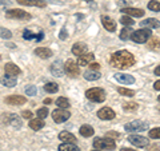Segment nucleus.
<instances>
[{
	"label": "nucleus",
	"instance_id": "1",
	"mask_svg": "<svg viewBox=\"0 0 160 151\" xmlns=\"http://www.w3.org/2000/svg\"><path fill=\"white\" fill-rule=\"evenodd\" d=\"M109 62H111V66L115 68L126 70L135 64V58L131 52L126 51V49H122V51H116L115 54H112Z\"/></svg>",
	"mask_w": 160,
	"mask_h": 151
},
{
	"label": "nucleus",
	"instance_id": "2",
	"mask_svg": "<svg viewBox=\"0 0 160 151\" xmlns=\"http://www.w3.org/2000/svg\"><path fill=\"white\" fill-rule=\"evenodd\" d=\"M86 98L91 102L95 103H102L106 100V91L103 88H99V87H95L91 90H87L86 91Z\"/></svg>",
	"mask_w": 160,
	"mask_h": 151
},
{
	"label": "nucleus",
	"instance_id": "3",
	"mask_svg": "<svg viewBox=\"0 0 160 151\" xmlns=\"http://www.w3.org/2000/svg\"><path fill=\"white\" fill-rule=\"evenodd\" d=\"M93 147L96 150H109L112 151L116 147L113 139H108V138H95L93 140Z\"/></svg>",
	"mask_w": 160,
	"mask_h": 151
},
{
	"label": "nucleus",
	"instance_id": "4",
	"mask_svg": "<svg viewBox=\"0 0 160 151\" xmlns=\"http://www.w3.org/2000/svg\"><path fill=\"white\" fill-rule=\"evenodd\" d=\"M147 128H148V123L143 122V120H133V122L124 124V130L127 133H140Z\"/></svg>",
	"mask_w": 160,
	"mask_h": 151
},
{
	"label": "nucleus",
	"instance_id": "5",
	"mask_svg": "<svg viewBox=\"0 0 160 151\" xmlns=\"http://www.w3.org/2000/svg\"><path fill=\"white\" fill-rule=\"evenodd\" d=\"M129 38H131L135 43H146L147 40L151 38V31H149L148 28L138 29V31H133Z\"/></svg>",
	"mask_w": 160,
	"mask_h": 151
},
{
	"label": "nucleus",
	"instance_id": "6",
	"mask_svg": "<svg viewBox=\"0 0 160 151\" xmlns=\"http://www.w3.org/2000/svg\"><path fill=\"white\" fill-rule=\"evenodd\" d=\"M0 120H2V123L13 126L15 128H20V127H22V120L18 118L16 114H11V112L3 114V115H2V119H0Z\"/></svg>",
	"mask_w": 160,
	"mask_h": 151
},
{
	"label": "nucleus",
	"instance_id": "7",
	"mask_svg": "<svg viewBox=\"0 0 160 151\" xmlns=\"http://www.w3.org/2000/svg\"><path fill=\"white\" fill-rule=\"evenodd\" d=\"M6 16L8 19H16V20H29L32 16L28 12L23 9H8L6 11Z\"/></svg>",
	"mask_w": 160,
	"mask_h": 151
},
{
	"label": "nucleus",
	"instance_id": "8",
	"mask_svg": "<svg viewBox=\"0 0 160 151\" xmlns=\"http://www.w3.org/2000/svg\"><path fill=\"white\" fill-rule=\"evenodd\" d=\"M69 117H71V112L67 108H58L52 112V119L56 123H64L66 120H68Z\"/></svg>",
	"mask_w": 160,
	"mask_h": 151
},
{
	"label": "nucleus",
	"instance_id": "9",
	"mask_svg": "<svg viewBox=\"0 0 160 151\" xmlns=\"http://www.w3.org/2000/svg\"><path fill=\"white\" fill-rule=\"evenodd\" d=\"M64 71H66L68 74V76H71V78H76L79 72H80V68L78 66V63H75L73 60H67L66 64H64Z\"/></svg>",
	"mask_w": 160,
	"mask_h": 151
},
{
	"label": "nucleus",
	"instance_id": "10",
	"mask_svg": "<svg viewBox=\"0 0 160 151\" xmlns=\"http://www.w3.org/2000/svg\"><path fill=\"white\" fill-rule=\"evenodd\" d=\"M128 139V142L133 144V146H136V147H147L148 146V139L147 138H144L142 137V135H129V137L127 138Z\"/></svg>",
	"mask_w": 160,
	"mask_h": 151
},
{
	"label": "nucleus",
	"instance_id": "11",
	"mask_svg": "<svg viewBox=\"0 0 160 151\" xmlns=\"http://www.w3.org/2000/svg\"><path fill=\"white\" fill-rule=\"evenodd\" d=\"M98 117L100 119H103V120H112L115 117H116V114H115V111L112 108L103 107V108H100L98 111Z\"/></svg>",
	"mask_w": 160,
	"mask_h": 151
},
{
	"label": "nucleus",
	"instance_id": "12",
	"mask_svg": "<svg viewBox=\"0 0 160 151\" xmlns=\"http://www.w3.org/2000/svg\"><path fill=\"white\" fill-rule=\"evenodd\" d=\"M51 74L58 78H62L64 75V66H63L62 60H55L51 64Z\"/></svg>",
	"mask_w": 160,
	"mask_h": 151
},
{
	"label": "nucleus",
	"instance_id": "13",
	"mask_svg": "<svg viewBox=\"0 0 160 151\" xmlns=\"http://www.w3.org/2000/svg\"><path fill=\"white\" fill-rule=\"evenodd\" d=\"M19 4L22 6H29V7H39V8H44L47 6L46 0H16Z\"/></svg>",
	"mask_w": 160,
	"mask_h": 151
},
{
	"label": "nucleus",
	"instance_id": "14",
	"mask_svg": "<svg viewBox=\"0 0 160 151\" xmlns=\"http://www.w3.org/2000/svg\"><path fill=\"white\" fill-rule=\"evenodd\" d=\"M27 102V99L22 96V95H11V96L6 98V103L11 106H22Z\"/></svg>",
	"mask_w": 160,
	"mask_h": 151
},
{
	"label": "nucleus",
	"instance_id": "15",
	"mask_svg": "<svg viewBox=\"0 0 160 151\" xmlns=\"http://www.w3.org/2000/svg\"><path fill=\"white\" fill-rule=\"evenodd\" d=\"M0 82H2L3 86H6V87H15L18 83V78L15 76V75H3L2 78H0Z\"/></svg>",
	"mask_w": 160,
	"mask_h": 151
},
{
	"label": "nucleus",
	"instance_id": "16",
	"mask_svg": "<svg viewBox=\"0 0 160 151\" xmlns=\"http://www.w3.org/2000/svg\"><path fill=\"white\" fill-rule=\"evenodd\" d=\"M115 79L118 80L119 83H123V84H133L135 83V78L129 74H115Z\"/></svg>",
	"mask_w": 160,
	"mask_h": 151
},
{
	"label": "nucleus",
	"instance_id": "17",
	"mask_svg": "<svg viewBox=\"0 0 160 151\" xmlns=\"http://www.w3.org/2000/svg\"><path fill=\"white\" fill-rule=\"evenodd\" d=\"M87 49H88V47H87L86 43L78 42V43L73 44V47H72V54L76 55V56H82V55L87 54Z\"/></svg>",
	"mask_w": 160,
	"mask_h": 151
},
{
	"label": "nucleus",
	"instance_id": "18",
	"mask_svg": "<svg viewBox=\"0 0 160 151\" xmlns=\"http://www.w3.org/2000/svg\"><path fill=\"white\" fill-rule=\"evenodd\" d=\"M102 23H103V26H104V28L107 29V31H111V32H113L115 29H116V23L113 22V19H111L109 16H102Z\"/></svg>",
	"mask_w": 160,
	"mask_h": 151
},
{
	"label": "nucleus",
	"instance_id": "19",
	"mask_svg": "<svg viewBox=\"0 0 160 151\" xmlns=\"http://www.w3.org/2000/svg\"><path fill=\"white\" fill-rule=\"evenodd\" d=\"M93 59H95V55L91 54V52H89V54L87 52V54L82 55V56H79V59H78V66H88V64L91 63Z\"/></svg>",
	"mask_w": 160,
	"mask_h": 151
},
{
	"label": "nucleus",
	"instance_id": "20",
	"mask_svg": "<svg viewBox=\"0 0 160 151\" xmlns=\"http://www.w3.org/2000/svg\"><path fill=\"white\" fill-rule=\"evenodd\" d=\"M59 139L63 140V142H67V143H76V140H78L76 137L69 131H62L59 134Z\"/></svg>",
	"mask_w": 160,
	"mask_h": 151
},
{
	"label": "nucleus",
	"instance_id": "21",
	"mask_svg": "<svg viewBox=\"0 0 160 151\" xmlns=\"http://www.w3.org/2000/svg\"><path fill=\"white\" fill-rule=\"evenodd\" d=\"M23 38L26 40H32L35 39L36 42H40V40H43L44 38V34L43 32H39V34H32L31 31H28V29H26V31L23 32Z\"/></svg>",
	"mask_w": 160,
	"mask_h": 151
},
{
	"label": "nucleus",
	"instance_id": "22",
	"mask_svg": "<svg viewBox=\"0 0 160 151\" xmlns=\"http://www.w3.org/2000/svg\"><path fill=\"white\" fill-rule=\"evenodd\" d=\"M122 12L129 15V16H133V18H142L144 15V11L140 8H122Z\"/></svg>",
	"mask_w": 160,
	"mask_h": 151
},
{
	"label": "nucleus",
	"instance_id": "23",
	"mask_svg": "<svg viewBox=\"0 0 160 151\" xmlns=\"http://www.w3.org/2000/svg\"><path fill=\"white\" fill-rule=\"evenodd\" d=\"M35 54H36L39 58H42V59H48V58L52 56V51L49 48H46V47L36 48V49H35Z\"/></svg>",
	"mask_w": 160,
	"mask_h": 151
},
{
	"label": "nucleus",
	"instance_id": "24",
	"mask_svg": "<svg viewBox=\"0 0 160 151\" xmlns=\"http://www.w3.org/2000/svg\"><path fill=\"white\" fill-rule=\"evenodd\" d=\"M4 71H6V74H8V75H19V74H22V70H20L16 64H13V63H7L6 66H4Z\"/></svg>",
	"mask_w": 160,
	"mask_h": 151
},
{
	"label": "nucleus",
	"instance_id": "25",
	"mask_svg": "<svg viewBox=\"0 0 160 151\" xmlns=\"http://www.w3.org/2000/svg\"><path fill=\"white\" fill-rule=\"evenodd\" d=\"M46 123H44V119H40V118H36V119H31L29 120V127L35 131H39V130H42Z\"/></svg>",
	"mask_w": 160,
	"mask_h": 151
},
{
	"label": "nucleus",
	"instance_id": "26",
	"mask_svg": "<svg viewBox=\"0 0 160 151\" xmlns=\"http://www.w3.org/2000/svg\"><path fill=\"white\" fill-rule=\"evenodd\" d=\"M83 76H84V79L93 82V80H98V79L102 78V74L99 71H93V70H87V71L83 74Z\"/></svg>",
	"mask_w": 160,
	"mask_h": 151
},
{
	"label": "nucleus",
	"instance_id": "27",
	"mask_svg": "<svg viewBox=\"0 0 160 151\" xmlns=\"http://www.w3.org/2000/svg\"><path fill=\"white\" fill-rule=\"evenodd\" d=\"M140 26L143 28H159V20L149 18V19H146L144 22L140 23Z\"/></svg>",
	"mask_w": 160,
	"mask_h": 151
},
{
	"label": "nucleus",
	"instance_id": "28",
	"mask_svg": "<svg viewBox=\"0 0 160 151\" xmlns=\"http://www.w3.org/2000/svg\"><path fill=\"white\" fill-rule=\"evenodd\" d=\"M93 133H95V130L92 128V126H89V124H83L82 127H80V135H82V137H86V138L92 137Z\"/></svg>",
	"mask_w": 160,
	"mask_h": 151
},
{
	"label": "nucleus",
	"instance_id": "29",
	"mask_svg": "<svg viewBox=\"0 0 160 151\" xmlns=\"http://www.w3.org/2000/svg\"><path fill=\"white\" fill-rule=\"evenodd\" d=\"M59 151H80V148L78 147L75 143H63L59 146Z\"/></svg>",
	"mask_w": 160,
	"mask_h": 151
},
{
	"label": "nucleus",
	"instance_id": "30",
	"mask_svg": "<svg viewBox=\"0 0 160 151\" xmlns=\"http://www.w3.org/2000/svg\"><path fill=\"white\" fill-rule=\"evenodd\" d=\"M44 90H46L48 94H55V92L59 91V86L55 82H48V83H46V86H44Z\"/></svg>",
	"mask_w": 160,
	"mask_h": 151
},
{
	"label": "nucleus",
	"instance_id": "31",
	"mask_svg": "<svg viewBox=\"0 0 160 151\" xmlns=\"http://www.w3.org/2000/svg\"><path fill=\"white\" fill-rule=\"evenodd\" d=\"M56 104H58V107H60V108H68L69 107V100L67 98H64V96H60L56 100Z\"/></svg>",
	"mask_w": 160,
	"mask_h": 151
},
{
	"label": "nucleus",
	"instance_id": "32",
	"mask_svg": "<svg viewBox=\"0 0 160 151\" xmlns=\"http://www.w3.org/2000/svg\"><path fill=\"white\" fill-rule=\"evenodd\" d=\"M148 8L151 9L153 12H159L160 11V3L159 0H151V2L148 3Z\"/></svg>",
	"mask_w": 160,
	"mask_h": 151
},
{
	"label": "nucleus",
	"instance_id": "33",
	"mask_svg": "<svg viewBox=\"0 0 160 151\" xmlns=\"http://www.w3.org/2000/svg\"><path fill=\"white\" fill-rule=\"evenodd\" d=\"M138 103H133V102H128V103H124L123 106V108L126 110V111H129V112H132V111H136L138 110Z\"/></svg>",
	"mask_w": 160,
	"mask_h": 151
},
{
	"label": "nucleus",
	"instance_id": "34",
	"mask_svg": "<svg viewBox=\"0 0 160 151\" xmlns=\"http://www.w3.org/2000/svg\"><path fill=\"white\" fill-rule=\"evenodd\" d=\"M118 92L124 95V96H133V95H135L133 90H128V88H123V87H119L118 88Z\"/></svg>",
	"mask_w": 160,
	"mask_h": 151
},
{
	"label": "nucleus",
	"instance_id": "35",
	"mask_svg": "<svg viewBox=\"0 0 160 151\" xmlns=\"http://www.w3.org/2000/svg\"><path fill=\"white\" fill-rule=\"evenodd\" d=\"M0 38H3V39H11L12 38V32L9 31V29H7V28L0 27Z\"/></svg>",
	"mask_w": 160,
	"mask_h": 151
},
{
	"label": "nucleus",
	"instance_id": "36",
	"mask_svg": "<svg viewBox=\"0 0 160 151\" xmlns=\"http://www.w3.org/2000/svg\"><path fill=\"white\" fill-rule=\"evenodd\" d=\"M36 115H38V118H40V119L47 118V117H48V108H47V107L39 108V110H38V112H36Z\"/></svg>",
	"mask_w": 160,
	"mask_h": 151
},
{
	"label": "nucleus",
	"instance_id": "37",
	"mask_svg": "<svg viewBox=\"0 0 160 151\" xmlns=\"http://www.w3.org/2000/svg\"><path fill=\"white\" fill-rule=\"evenodd\" d=\"M120 23L123 24V26H133V19L129 18V16H122V19H120Z\"/></svg>",
	"mask_w": 160,
	"mask_h": 151
},
{
	"label": "nucleus",
	"instance_id": "38",
	"mask_svg": "<svg viewBox=\"0 0 160 151\" xmlns=\"http://www.w3.org/2000/svg\"><path fill=\"white\" fill-rule=\"evenodd\" d=\"M131 34H132V31L129 28H123L122 32H120V39H122V40H127L129 36H131Z\"/></svg>",
	"mask_w": 160,
	"mask_h": 151
},
{
	"label": "nucleus",
	"instance_id": "39",
	"mask_svg": "<svg viewBox=\"0 0 160 151\" xmlns=\"http://www.w3.org/2000/svg\"><path fill=\"white\" fill-rule=\"evenodd\" d=\"M149 137H151L152 139H159V137H160V130H159V127L152 128L151 131H149Z\"/></svg>",
	"mask_w": 160,
	"mask_h": 151
},
{
	"label": "nucleus",
	"instance_id": "40",
	"mask_svg": "<svg viewBox=\"0 0 160 151\" xmlns=\"http://www.w3.org/2000/svg\"><path fill=\"white\" fill-rule=\"evenodd\" d=\"M26 92H27V95H29V96H33V95L36 94V87H35V86H27Z\"/></svg>",
	"mask_w": 160,
	"mask_h": 151
},
{
	"label": "nucleus",
	"instance_id": "41",
	"mask_svg": "<svg viewBox=\"0 0 160 151\" xmlns=\"http://www.w3.org/2000/svg\"><path fill=\"white\" fill-rule=\"evenodd\" d=\"M149 47H151V48H159V39L158 38H152Z\"/></svg>",
	"mask_w": 160,
	"mask_h": 151
},
{
	"label": "nucleus",
	"instance_id": "42",
	"mask_svg": "<svg viewBox=\"0 0 160 151\" xmlns=\"http://www.w3.org/2000/svg\"><path fill=\"white\" fill-rule=\"evenodd\" d=\"M100 68V64H98V63H95V62H92V63H89V70H93V71H98V70Z\"/></svg>",
	"mask_w": 160,
	"mask_h": 151
},
{
	"label": "nucleus",
	"instance_id": "43",
	"mask_svg": "<svg viewBox=\"0 0 160 151\" xmlns=\"http://www.w3.org/2000/svg\"><path fill=\"white\" fill-rule=\"evenodd\" d=\"M22 117L26 118V119H29V118L32 117V112H31V111H23V112H22Z\"/></svg>",
	"mask_w": 160,
	"mask_h": 151
},
{
	"label": "nucleus",
	"instance_id": "44",
	"mask_svg": "<svg viewBox=\"0 0 160 151\" xmlns=\"http://www.w3.org/2000/svg\"><path fill=\"white\" fill-rule=\"evenodd\" d=\"M59 36H60V39H66L67 38V31H66V28H62V31H60V35H59Z\"/></svg>",
	"mask_w": 160,
	"mask_h": 151
},
{
	"label": "nucleus",
	"instance_id": "45",
	"mask_svg": "<svg viewBox=\"0 0 160 151\" xmlns=\"http://www.w3.org/2000/svg\"><path fill=\"white\" fill-rule=\"evenodd\" d=\"M153 87H155V90H156V91H160V82H159V80L153 84Z\"/></svg>",
	"mask_w": 160,
	"mask_h": 151
},
{
	"label": "nucleus",
	"instance_id": "46",
	"mask_svg": "<svg viewBox=\"0 0 160 151\" xmlns=\"http://www.w3.org/2000/svg\"><path fill=\"white\" fill-rule=\"evenodd\" d=\"M51 103H52V99H51V98L44 99V104H51Z\"/></svg>",
	"mask_w": 160,
	"mask_h": 151
},
{
	"label": "nucleus",
	"instance_id": "47",
	"mask_svg": "<svg viewBox=\"0 0 160 151\" xmlns=\"http://www.w3.org/2000/svg\"><path fill=\"white\" fill-rule=\"evenodd\" d=\"M155 74H156V75H159V74H160V67H159V66L156 67V70H155Z\"/></svg>",
	"mask_w": 160,
	"mask_h": 151
},
{
	"label": "nucleus",
	"instance_id": "48",
	"mask_svg": "<svg viewBox=\"0 0 160 151\" xmlns=\"http://www.w3.org/2000/svg\"><path fill=\"white\" fill-rule=\"evenodd\" d=\"M120 151H135V150H131V148H127V147H123Z\"/></svg>",
	"mask_w": 160,
	"mask_h": 151
},
{
	"label": "nucleus",
	"instance_id": "49",
	"mask_svg": "<svg viewBox=\"0 0 160 151\" xmlns=\"http://www.w3.org/2000/svg\"><path fill=\"white\" fill-rule=\"evenodd\" d=\"M92 151H100V150H92Z\"/></svg>",
	"mask_w": 160,
	"mask_h": 151
},
{
	"label": "nucleus",
	"instance_id": "50",
	"mask_svg": "<svg viewBox=\"0 0 160 151\" xmlns=\"http://www.w3.org/2000/svg\"><path fill=\"white\" fill-rule=\"evenodd\" d=\"M86 2H91V0H86Z\"/></svg>",
	"mask_w": 160,
	"mask_h": 151
},
{
	"label": "nucleus",
	"instance_id": "51",
	"mask_svg": "<svg viewBox=\"0 0 160 151\" xmlns=\"http://www.w3.org/2000/svg\"><path fill=\"white\" fill-rule=\"evenodd\" d=\"M0 59H2V58H0Z\"/></svg>",
	"mask_w": 160,
	"mask_h": 151
}]
</instances>
